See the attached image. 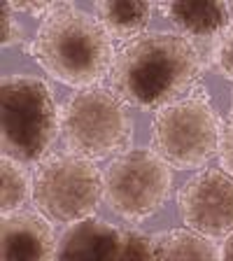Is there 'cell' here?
<instances>
[{
    "label": "cell",
    "mask_w": 233,
    "mask_h": 261,
    "mask_svg": "<svg viewBox=\"0 0 233 261\" xmlns=\"http://www.w3.org/2000/svg\"><path fill=\"white\" fill-rule=\"evenodd\" d=\"M198 49L177 33H145L114 56L110 84L114 93L136 108L163 110L182 100L201 80Z\"/></svg>",
    "instance_id": "cell-1"
},
{
    "label": "cell",
    "mask_w": 233,
    "mask_h": 261,
    "mask_svg": "<svg viewBox=\"0 0 233 261\" xmlns=\"http://www.w3.org/2000/svg\"><path fill=\"white\" fill-rule=\"evenodd\" d=\"M33 54L54 80L80 89L103 80L117 56L103 23L65 3L42 21Z\"/></svg>",
    "instance_id": "cell-2"
},
{
    "label": "cell",
    "mask_w": 233,
    "mask_h": 261,
    "mask_svg": "<svg viewBox=\"0 0 233 261\" xmlns=\"http://www.w3.org/2000/svg\"><path fill=\"white\" fill-rule=\"evenodd\" d=\"M3 152L16 161H40L59 130L54 93L33 75H7L0 89Z\"/></svg>",
    "instance_id": "cell-3"
},
{
    "label": "cell",
    "mask_w": 233,
    "mask_h": 261,
    "mask_svg": "<svg viewBox=\"0 0 233 261\" xmlns=\"http://www.w3.org/2000/svg\"><path fill=\"white\" fill-rule=\"evenodd\" d=\"M61 126L68 149L91 161L121 154L133 140V121L126 103L103 87L75 93L63 110Z\"/></svg>",
    "instance_id": "cell-4"
},
{
    "label": "cell",
    "mask_w": 233,
    "mask_h": 261,
    "mask_svg": "<svg viewBox=\"0 0 233 261\" xmlns=\"http://www.w3.org/2000/svg\"><path fill=\"white\" fill-rule=\"evenodd\" d=\"M103 198V175L91 159L75 152L42 159L33 177V203L49 222L75 224L96 215Z\"/></svg>",
    "instance_id": "cell-5"
},
{
    "label": "cell",
    "mask_w": 233,
    "mask_h": 261,
    "mask_svg": "<svg viewBox=\"0 0 233 261\" xmlns=\"http://www.w3.org/2000/svg\"><path fill=\"white\" fill-rule=\"evenodd\" d=\"M219 114L203 91L159 110L152 124L154 152L177 170L203 168L219 152Z\"/></svg>",
    "instance_id": "cell-6"
},
{
    "label": "cell",
    "mask_w": 233,
    "mask_h": 261,
    "mask_svg": "<svg viewBox=\"0 0 233 261\" xmlns=\"http://www.w3.org/2000/svg\"><path fill=\"white\" fill-rule=\"evenodd\" d=\"M168 163L154 149H126L105 170L103 194L110 210L128 222L157 215L170 196Z\"/></svg>",
    "instance_id": "cell-7"
},
{
    "label": "cell",
    "mask_w": 233,
    "mask_h": 261,
    "mask_svg": "<svg viewBox=\"0 0 233 261\" xmlns=\"http://www.w3.org/2000/svg\"><path fill=\"white\" fill-rule=\"evenodd\" d=\"M185 224L208 238L233 231V175L222 168H205L182 187L177 196Z\"/></svg>",
    "instance_id": "cell-8"
},
{
    "label": "cell",
    "mask_w": 233,
    "mask_h": 261,
    "mask_svg": "<svg viewBox=\"0 0 233 261\" xmlns=\"http://www.w3.org/2000/svg\"><path fill=\"white\" fill-rule=\"evenodd\" d=\"M54 231L42 212L12 210L3 217V256L5 259H54L59 256Z\"/></svg>",
    "instance_id": "cell-9"
},
{
    "label": "cell",
    "mask_w": 233,
    "mask_h": 261,
    "mask_svg": "<svg viewBox=\"0 0 233 261\" xmlns=\"http://www.w3.org/2000/svg\"><path fill=\"white\" fill-rule=\"evenodd\" d=\"M121 231L98 219H82L65 228L59 243L61 259H119Z\"/></svg>",
    "instance_id": "cell-10"
},
{
    "label": "cell",
    "mask_w": 233,
    "mask_h": 261,
    "mask_svg": "<svg viewBox=\"0 0 233 261\" xmlns=\"http://www.w3.org/2000/svg\"><path fill=\"white\" fill-rule=\"evenodd\" d=\"M161 12L191 38H212L231 21L226 3H163Z\"/></svg>",
    "instance_id": "cell-11"
},
{
    "label": "cell",
    "mask_w": 233,
    "mask_h": 261,
    "mask_svg": "<svg viewBox=\"0 0 233 261\" xmlns=\"http://www.w3.org/2000/svg\"><path fill=\"white\" fill-rule=\"evenodd\" d=\"M98 21L110 33V38L128 40L140 35L149 23L152 5L149 3H119V0H103L96 5Z\"/></svg>",
    "instance_id": "cell-12"
},
{
    "label": "cell",
    "mask_w": 233,
    "mask_h": 261,
    "mask_svg": "<svg viewBox=\"0 0 233 261\" xmlns=\"http://www.w3.org/2000/svg\"><path fill=\"white\" fill-rule=\"evenodd\" d=\"M154 259H215L219 252L208 236L187 228H170L152 238Z\"/></svg>",
    "instance_id": "cell-13"
},
{
    "label": "cell",
    "mask_w": 233,
    "mask_h": 261,
    "mask_svg": "<svg viewBox=\"0 0 233 261\" xmlns=\"http://www.w3.org/2000/svg\"><path fill=\"white\" fill-rule=\"evenodd\" d=\"M0 170H3V212L19 210L28 201V196H33L28 173L21 168V163L7 154L3 156Z\"/></svg>",
    "instance_id": "cell-14"
},
{
    "label": "cell",
    "mask_w": 233,
    "mask_h": 261,
    "mask_svg": "<svg viewBox=\"0 0 233 261\" xmlns=\"http://www.w3.org/2000/svg\"><path fill=\"white\" fill-rule=\"evenodd\" d=\"M119 259H154L152 238L140 231H124L119 243Z\"/></svg>",
    "instance_id": "cell-15"
},
{
    "label": "cell",
    "mask_w": 233,
    "mask_h": 261,
    "mask_svg": "<svg viewBox=\"0 0 233 261\" xmlns=\"http://www.w3.org/2000/svg\"><path fill=\"white\" fill-rule=\"evenodd\" d=\"M219 159L222 166L233 175V98H231V112L222 126V136H219Z\"/></svg>",
    "instance_id": "cell-16"
},
{
    "label": "cell",
    "mask_w": 233,
    "mask_h": 261,
    "mask_svg": "<svg viewBox=\"0 0 233 261\" xmlns=\"http://www.w3.org/2000/svg\"><path fill=\"white\" fill-rule=\"evenodd\" d=\"M217 65L224 77L233 80V26L224 33L222 42L217 47Z\"/></svg>",
    "instance_id": "cell-17"
},
{
    "label": "cell",
    "mask_w": 233,
    "mask_h": 261,
    "mask_svg": "<svg viewBox=\"0 0 233 261\" xmlns=\"http://www.w3.org/2000/svg\"><path fill=\"white\" fill-rule=\"evenodd\" d=\"M10 3H3V44H14L21 40V28H19V23H16V19L10 14Z\"/></svg>",
    "instance_id": "cell-18"
},
{
    "label": "cell",
    "mask_w": 233,
    "mask_h": 261,
    "mask_svg": "<svg viewBox=\"0 0 233 261\" xmlns=\"http://www.w3.org/2000/svg\"><path fill=\"white\" fill-rule=\"evenodd\" d=\"M12 10H21L28 12L33 16H44L47 19L51 12H56L61 7V3H10Z\"/></svg>",
    "instance_id": "cell-19"
},
{
    "label": "cell",
    "mask_w": 233,
    "mask_h": 261,
    "mask_svg": "<svg viewBox=\"0 0 233 261\" xmlns=\"http://www.w3.org/2000/svg\"><path fill=\"white\" fill-rule=\"evenodd\" d=\"M222 259H233V231L226 236V240L222 243V250H219Z\"/></svg>",
    "instance_id": "cell-20"
},
{
    "label": "cell",
    "mask_w": 233,
    "mask_h": 261,
    "mask_svg": "<svg viewBox=\"0 0 233 261\" xmlns=\"http://www.w3.org/2000/svg\"><path fill=\"white\" fill-rule=\"evenodd\" d=\"M231 7H233V5H231Z\"/></svg>",
    "instance_id": "cell-21"
}]
</instances>
